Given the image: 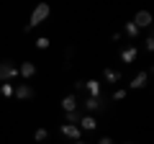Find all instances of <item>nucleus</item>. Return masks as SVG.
<instances>
[{
	"mask_svg": "<svg viewBox=\"0 0 154 144\" xmlns=\"http://www.w3.org/2000/svg\"><path fill=\"white\" fill-rule=\"evenodd\" d=\"M49 13H51V8L46 5V3H38V5L31 11V18H28V26H26V31H31V28L41 26V23H44L46 18H49Z\"/></svg>",
	"mask_w": 154,
	"mask_h": 144,
	"instance_id": "obj_1",
	"label": "nucleus"
},
{
	"mask_svg": "<svg viewBox=\"0 0 154 144\" xmlns=\"http://www.w3.org/2000/svg\"><path fill=\"white\" fill-rule=\"evenodd\" d=\"M80 105H82V111H85V113L95 116V111H105V108H108V98H103V95H98V98H90V95H88V98H85Z\"/></svg>",
	"mask_w": 154,
	"mask_h": 144,
	"instance_id": "obj_2",
	"label": "nucleus"
},
{
	"mask_svg": "<svg viewBox=\"0 0 154 144\" xmlns=\"http://www.w3.org/2000/svg\"><path fill=\"white\" fill-rule=\"evenodd\" d=\"M18 77V64L13 59H3L0 62V83H11Z\"/></svg>",
	"mask_w": 154,
	"mask_h": 144,
	"instance_id": "obj_3",
	"label": "nucleus"
},
{
	"mask_svg": "<svg viewBox=\"0 0 154 144\" xmlns=\"http://www.w3.org/2000/svg\"><path fill=\"white\" fill-rule=\"evenodd\" d=\"M13 95H16L18 100H31V98H36V90L28 83H18L16 88H13Z\"/></svg>",
	"mask_w": 154,
	"mask_h": 144,
	"instance_id": "obj_4",
	"label": "nucleus"
},
{
	"mask_svg": "<svg viewBox=\"0 0 154 144\" xmlns=\"http://www.w3.org/2000/svg\"><path fill=\"white\" fill-rule=\"evenodd\" d=\"M136 57H139V46L136 44H128V46L121 49V62H123V64H134Z\"/></svg>",
	"mask_w": 154,
	"mask_h": 144,
	"instance_id": "obj_5",
	"label": "nucleus"
},
{
	"mask_svg": "<svg viewBox=\"0 0 154 144\" xmlns=\"http://www.w3.org/2000/svg\"><path fill=\"white\" fill-rule=\"evenodd\" d=\"M36 72H38L36 62H21V64H18V75H21L23 80H31V77H36Z\"/></svg>",
	"mask_w": 154,
	"mask_h": 144,
	"instance_id": "obj_6",
	"label": "nucleus"
},
{
	"mask_svg": "<svg viewBox=\"0 0 154 144\" xmlns=\"http://www.w3.org/2000/svg\"><path fill=\"white\" fill-rule=\"evenodd\" d=\"M62 111H64V113L80 111V100H77L75 93H69V95H64V98H62Z\"/></svg>",
	"mask_w": 154,
	"mask_h": 144,
	"instance_id": "obj_7",
	"label": "nucleus"
},
{
	"mask_svg": "<svg viewBox=\"0 0 154 144\" xmlns=\"http://www.w3.org/2000/svg\"><path fill=\"white\" fill-rule=\"evenodd\" d=\"M131 23L139 28V31H141V28H149V26H152V13H149V11H139L136 16H134Z\"/></svg>",
	"mask_w": 154,
	"mask_h": 144,
	"instance_id": "obj_8",
	"label": "nucleus"
},
{
	"mask_svg": "<svg viewBox=\"0 0 154 144\" xmlns=\"http://www.w3.org/2000/svg\"><path fill=\"white\" fill-rule=\"evenodd\" d=\"M62 136H67V139H75V142H80L82 139V131H80V126H75V124H62Z\"/></svg>",
	"mask_w": 154,
	"mask_h": 144,
	"instance_id": "obj_9",
	"label": "nucleus"
},
{
	"mask_svg": "<svg viewBox=\"0 0 154 144\" xmlns=\"http://www.w3.org/2000/svg\"><path fill=\"white\" fill-rule=\"evenodd\" d=\"M80 131H95L98 129V118L95 116H90V113H82V118H80Z\"/></svg>",
	"mask_w": 154,
	"mask_h": 144,
	"instance_id": "obj_10",
	"label": "nucleus"
},
{
	"mask_svg": "<svg viewBox=\"0 0 154 144\" xmlns=\"http://www.w3.org/2000/svg\"><path fill=\"white\" fill-rule=\"evenodd\" d=\"M146 83H149V72H139V75L131 77L128 88H131V90H141V88H146Z\"/></svg>",
	"mask_w": 154,
	"mask_h": 144,
	"instance_id": "obj_11",
	"label": "nucleus"
},
{
	"mask_svg": "<svg viewBox=\"0 0 154 144\" xmlns=\"http://www.w3.org/2000/svg\"><path fill=\"white\" fill-rule=\"evenodd\" d=\"M103 80L105 83H121V70H113V67H105L103 70Z\"/></svg>",
	"mask_w": 154,
	"mask_h": 144,
	"instance_id": "obj_12",
	"label": "nucleus"
},
{
	"mask_svg": "<svg viewBox=\"0 0 154 144\" xmlns=\"http://www.w3.org/2000/svg\"><path fill=\"white\" fill-rule=\"evenodd\" d=\"M85 90H88L90 98H98V95H103V93H100V83H98V80H85Z\"/></svg>",
	"mask_w": 154,
	"mask_h": 144,
	"instance_id": "obj_13",
	"label": "nucleus"
},
{
	"mask_svg": "<svg viewBox=\"0 0 154 144\" xmlns=\"http://www.w3.org/2000/svg\"><path fill=\"white\" fill-rule=\"evenodd\" d=\"M123 31H126V36H128L131 41H136V39H139V28L134 26L131 21H126V26H123Z\"/></svg>",
	"mask_w": 154,
	"mask_h": 144,
	"instance_id": "obj_14",
	"label": "nucleus"
},
{
	"mask_svg": "<svg viewBox=\"0 0 154 144\" xmlns=\"http://www.w3.org/2000/svg\"><path fill=\"white\" fill-rule=\"evenodd\" d=\"M46 139H49V131H46V129H36V131H33V142H46Z\"/></svg>",
	"mask_w": 154,
	"mask_h": 144,
	"instance_id": "obj_15",
	"label": "nucleus"
},
{
	"mask_svg": "<svg viewBox=\"0 0 154 144\" xmlns=\"http://www.w3.org/2000/svg\"><path fill=\"white\" fill-rule=\"evenodd\" d=\"M0 95L3 98H13V85L11 83H0Z\"/></svg>",
	"mask_w": 154,
	"mask_h": 144,
	"instance_id": "obj_16",
	"label": "nucleus"
},
{
	"mask_svg": "<svg viewBox=\"0 0 154 144\" xmlns=\"http://www.w3.org/2000/svg\"><path fill=\"white\" fill-rule=\"evenodd\" d=\"M126 95H128V90H126V88H118V90H113L110 100H116V103H118V100H126Z\"/></svg>",
	"mask_w": 154,
	"mask_h": 144,
	"instance_id": "obj_17",
	"label": "nucleus"
},
{
	"mask_svg": "<svg viewBox=\"0 0 154 144\" xmlns=\"http://www.w3.org/2000/svg\"><path fill=\"white\" fill-rule=\"evenodd\" d=\"M80 118H82V113H80V111H75V113H64V121H67V124H75V126L80 124Z\"/></svg>",
	"mask_w": 154,
	"mask_h": 144,
	"instance_id": "obj_18",
	"label": "nucleus"
},
{
	"mask_svg": "<svg viewBox=\"0 0 154 144\" xmlns=\"http://www.w3.org/2000/svg\"><path fill=\"white\" fill-rule=\"evenodd\" d=\"M49 46H51L49 36H38V39H36V49H49Z\"/></svg>",
	"mask_w": 154,
	"mask_h": 144,
	"instance_id": "obj_19",
	"label": "nucleus"
},
{
	"mask_svg": "<svg viewBox=\"0 0 154 144\" xmlns=\"http://www.w3.org/2000/svg\"><path fill=\"white\" fill-rule=\"evenodd\" d=\"M144 49H146V52H154V36H152V33L144 39Z\"/></svg>",
	"mask_w": 154,
	"mask_h": 144,
	"instance_id": "obj_20",
	"label": "nucleus"
},
{
	"mask_svg": "<svg viewBox=\"0 0 154 144\" xmlns=\"http://www.w3.org/2000/svg\"><path fill=\"white\" fill-rule=\"evenodd\" d=\"M75 90H77V93H80V90H85V80H77V83H75Z\"/></svg>",
	"mask_w": 154,
	"mask_h": 144,
	"instance_id": "obj_21",
	"label": "nucleus"
},
{
	"mask_svg": "<svg viewBox=\"0 0 154 144\" xmlns=\"http://www.w3.org/2000/svg\"><path fill=\"white\" fill-rule=\"evenodd\" d=\"M98 144H113V139H110V136H100Z\"/></svg>",
	"mask_w": 154,
	"mask_h": 144,
	"instance_id": "obj_22",
	"label": "nucleus"
},
{
	"mask_svg": "<svg viewBox=\"0 0 154 144\" xmlns=\"http://www.w3.org/2000/svg\"><path fill=\"white\" fill-rule=\"evenodd\" d=\"M75 144H90V142H82V139H80V142H75Z\"/></svg>",
	"mask_w": 154,
	"mask_h": 144,
	"instance_id": "obj_23",
	"label": "nucleus"
},
{
	"mask_svg": "<svg viewBox=\"0 0 154 144\" xmlns=\"http://www.w3.org/2000/svg\"><path fill=\"white\" fill-rule=\"evenodd\" d=\"M123 144H134V142H123Z\"/></svg>",
	"mask_w": 154,
	"mask_h": 144,
	"instance_id": "obj_24",
	"label": "nucleus"
}]
</instances>
